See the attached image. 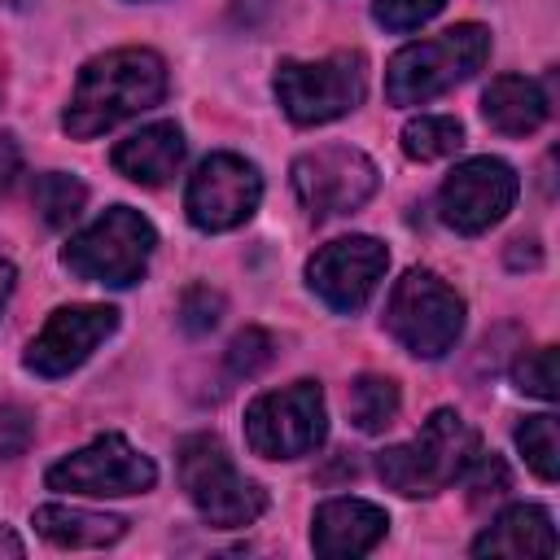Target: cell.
Here are the masks:
<instances>
[{
    "label": "cell",
    "instance_id": "1",
    "mask_svg": "<svg viewBox=\"0 0 560 560\" xmlns=\"http://www.w3.org/2000/svg\"><path fill=\"white\" fill-rule=\"evenodd\" d=\"M162 96H166V61L153 48H114L79 70L61 127L74 140H92L118 127L122 118L158 105Z\"/></svg>",
    "mask_w": 560,
    "mask_h": 560
},
{
    "label": "cell",
    "instance_id": "2",
    "mask_svg": "<svg viewBox=\"0 0 560 560\" xmlns=\"http://www.w3.org/2000/svg\"><path fill=\"white\" fill-rule=\"evenodd\" d=\"M477 451H481L477 429L459 411L438 407L411 442L385 446L376 455V472H381V481L389 490H398L407 499L438 494V490H446L451 481L464 477V468L477 459Z\"/></svg>",
    "mask_w": 560,
    "mask_h": 560
},
{
    "label": "cell",
    "instance_id": "3",
    "mask_svg": "<svg viewBox=\"0 0 560 560\" xmlns=\"http://www.w3.org/2000/svg\"><path fill=\"white\" fill-rule=\"evenodd\" d=\"M490 57V31L477 22H459L442 35L416 39L398 48L385 66V96L389 105H424L446 88L477 74Z\"/></svg>",
    "mask_w": 560,
    "mask_h": 560
},
{
    "label": "cell",
    "instance_id": "4",
    "mask_svg": "<svg viewBox=\"0 0 560 560\" xmlns=\"http://www.w3.org/2000/svg\"><path fill=\"white\" fill-rule=\"evenodd\" d=\"M179 486L214 529H241L267 512V490L232 464L214 433H192L179 442Z\"/></svg>",
    "mask_w": 560,
    "mask_h": 560
},
{
    "label": "cell",
    "instance_id": "5",
    "mask_svg": "<svg viewBox=\"0 0 560 560\" xmlns=\"http://www.w3.org/2000/svg\"><path fill=\"white\" fill-rule=\"evenodd\" d=\"M153 245H158V232H153V223L140 210L109 206L79 236H70V245L61 249V262L79 280L127 289V284H136L144 276Z\"/></svg>",
    "mask_w": 560,
    "mask_h": 560
},
{
    "label": "cell",
    "instance_id": "6",
    "mask_svg": "<svg viewBox=\"0 0 560 560\" xmlns=\"http://www.w3.org/2000/svg\"><path fill=\"white\" fill-rule=\"evenodd\" d=\"M389 337L416 359H442L464 332V298L433 271L411 267L385 302Z\"/></svg>",
    "mask_w": 560,
    "mask_h": 560
},
{
    "label": "cell",
    "instance_id": "7",
    "mask_svg": "<svg viewBox=\"0 0 560 560\" xmlns=\"http://www.w3.org/2000/svg\"><path fill=\"white\" fill-rule=\"evenodd\" d=\"M368 92L363 52H332L319 61H280L276 66V101L298 127H319L350 114Z\"/></svg>",
    "mask_w": 560,
    "mask_h": 560
},
{
    "label": "cell",
    "instance_id": "8",
    "mask_svg": "<svg viewBox=\"0 0 560 560\" xmlns=\"http://www.w3.org/2000/svg\"><path fill=\"white\" fill-rule=\"evenodd\" d=\"M328 433V407L319 381H293L284 389L258 394L245 407V442L262 459L311 455Z\"/></svg>",
    "mask_w": 560,
    "mask_h": 560
},
{
    "label": "cell",
    "instance_id": "9",
    "mask_svg": "<svg viewBox=\"0 0 560 560\" xmlns=\"http://www.w3.org/2000/svg\"><path fill=\"white\" fill-rule=\"evenodd\" d=\"M289 179H293V192L311 219H341V214H354L376 192L381 171L363 149L324 144V149L302 153L293 162Z\"/></svg>",
    "mask_w": 560,
    "mask_h": 560
},
{
    "label": "cell",
    "instance_id": "10",
    "mask_svg": "<svg viewBox=\"0 0 560 560\" xmlns=\"http://www.w3.org/2000/svg\"><path fill=\"white\" fill-rule=\"evenodd\" d=\"M48 490L92 494V499H118V494H144L158 481V468L149 455H140L122 433H101L83 451L57 459L44 472Z\"/></svg>",
    "mask_w": 560,
    "mask_h": 560
},
{
    "label": "cell",
    "instance_id": "11",
    "mask_svg": "<svg viewBox=\"0 0 560 560\" xmlns=\"http://www.w3.org/2000/svg\"><path fill=\"white\" fill-rule=\"evenodd\" d=\"M262 201V175L241 153H210L184 188L188 223L201 232H232L241 228Z\"/></svg>",
    "mask_w": 560,
    "mask_h": 560
},
{
    "label": "cell",
    "instance_id": "12",
    "mask_svg": "<svg viewBox=\"0 0 560 560\" xmlns=\"http://www.w3.org/2000/svg\"><path fill=\"white\" fill-rule=\"evenodd\" d=\"M516 192H521V179L503 158H468L442 179L438 210L446 228L477 236L516 206Z\"/></svg>",
    "mask_w": 560,
    "mask_h": 560
},
{
    "label": "cell",
    "instance_id": "13",
    "mask_svg": "<svg viewBox=\"0 0 560 560\" xmlns=\"http://www.w3.org/2000/svg\"><path fill=\"white\" fill-rule=\"evenodd\" d=\"M385 267H389V249L376 236H341L311 254L306 284L332 311H359L376 293Z\"/></svg>",
    "mask_w": 560,
    "mask_h": 560
},
{
    "label": "cell",
    "instance_id": "14",
    "mask_svg": "<svg viewBox=\"0 0 560 560\" xmlns=\"http://www.w3.org/2000/svg\"><path fill=\"white\" fill-rule=\"evenodd\" d=\"M118 328V311L114 306H57L48 315V324L39 328V337L26 346L22 363L35 376H66L79 363H88V354Z\"/></svg>",
    "mask_w": 560,
    "mask_h": 560
},
{
    "label": "cell",
    "instance_id": "15",
    "mask_svg": "<svg viewBox=\"0 0 560 560\" xmlns=\"http://www.w3.org/2000/svg\"><path fill=\"white\" fill-rule=\"evenodd\" d=\"M389 529L385 508L368 503V499H328L315 508L311 521V547L324 560H350V556H368Z\"/></svg>",
    "mask_w": 560,
    "mask_h": 560
},
{
    "label": "cell",
    "instance_id": "16",
    "mask_svg": "<svg viewBox=\"0 0 560 560\" xmlns=\"http://www.w3.org/2000/svg\"><path fill=\"white\" fill-rule=\"evenodd\" d=\"M114 171L127 175L131 184H144V188H158L166 184L179 162H184V131L175 122H149L140 131H131L127 140L114 144L109 153Z\"/></svg>",
    "mask_w": 560,
    "mask_h": 560
},
{
    "label": "cell",
    "instance_id": "17",
    "mask_svg": "<svg viewBox=\"0 0 560 560\" xmlns=\"http://www.w3.org/2000/svg\"><path fill=\"white\" fill-rule=\"evenodd\" d=\"M472 556H556V525L547 508L512 503L472 538Z\"/></svg>",
    "mask_w": 560,
    "mask_h": 560
},
{
    "label": "cell",
    "instance_id": "18",
    "mask_svg": "<svg viewBox=\"0 0 560 560\" xmlns=\"http://www.w3.org/2000/svg\"><path fill=\"white\" fill-rule=\"evenodd\" d=\"M547 109H551L547 105V92L534 79H525V74H499V79H490V88L481 96L486 122L494 131H503V136H529V131H538L547 122Z\"/></svg>",
    "mask_w": 560,
    "mask_h": 560
},
{
    "label": "cell",
    "instance_id": "19",
    "mask_svg": "<svg viewBox=\"0 0 560 560\" xmlns=\"http://www.w3.org/2000/svg\"><path fill=\"white\" fill-rule=\"evenodd\" d=\"M31 521H35V529L52 547H109L127 529L122 516H105V512H88V508H66V503H44V508H35Z\"/></svg>",
    "mask_w": 560,
    "mask_h": 560
},
{
    "label": "cell",
    "instance_id": "20",
    "mask_svg": "<svg viewBox=\"0 0 560 560\" xmlns=\"http://www.w3.org/2000/svg\"><path fill=\"white\" fill-rule=\"evenodd\" d=\"M398 402H402L398 385L389 376H376V372L354 376L350 389H346V411H350L354 429H363V433H381L385 424H394Z\"/></svg>",
    "mask_w": 560,
    "mask_h": 560
},
{
    "label": "cell",
    "instance_id": "21",
    "mask_svg": "<svg viewBox=\"0 0 560 560\" xmlns=\"http://www.w3.org/2000/svg\"><path fill=\"white\" fill-rule=\"evenodd\" d=\"M464 144V127L451 114H420L402 127V153L416 162H438L451 158Z\"/></svg>",
    "mask_w": 560,
    "mask_h": 560
},
{
    "label": "cell",
    "instance_id": "22",
    "mask_svg": "<svg viewBox=\"0 0 560 560\" xmlns=\"http://www.w3.org/2000/svg\"><path fill=\"white\" fill-rule=\"evenodd\" d=\"M83 201H88L83 179L66 175V171H48V175L35 179V210L48 228H66L70 219H79Z\"/></svg>",
    "mask_w": 560,
    "mask_h": 560
},
{
    "label": "cell",
    "instance_id": "23",
    "mask_svg": "<svg viewBox=\"0 0 560 560\" xmlns=\"http://www.w3.org/2000/svg\"><path fill=\"white\" fill-rule=\"evenodd\" d=\"M516 446L525 455V464L542 477V481H556L560 472V442H556V416H529L521 429H516Z\"/></svg>",
    "mask_w": 560,
    "mask_h": 560
},
{
    "label": "cell",
    "instance_id": "24",
    "mask_svg": "<svg viewBox=\"0 0 560 560\" xmlns=\"http://www.w3.org/2000/svg\"><path fill=\"white\" fill-rule=\"evenodd\" d=\"M512 381H516L521 394L551 402L556 398V346H538V350L521 354L516 368H512Z\"/></svg>",
    "mask_w": 560,
    "mask_h": 560
},
{
    "label": "cell",
    "instance_id": "25",
    "mask_svg": "<svg viewBox=\"0 0 560 560\" xmlns=\"http://www.w3.org/2000/svg\"><path fill=\"white\" fill-rule=\"evenodd\" d=\"M271 359H276V341H271V332H262V328H245V332H236L232 346H228V372H232V376H258Z\"/></svg>",
    "mask_w": 560,
    "mask_h": 560
},
{
    "label": "cell",
    "instance_id": "26",
    "mask_svg": "<svg viewBox=\"0 0 560 560\" xmlns=\"http://www.w3.org/2000/svg\"><path fill=\"white\" fill-rule=\"evenodd\" d=\"M219 315H223V293H214L210 284L184 289V298H179V328L184 332L201 337V332H210L219 324Z\"/></svg>",
    "mask_w": 560,
    "mask_h": 560
},
{
    "label": "cell",
    "instance_id": "27",
    "mask_svg": "<svg viewBox=\"0 0 560 560\" xmlns=\"http://www.w3.org/2000/svg\"><path fill=\"white\" fill-rule=\"evenodd\" d=\"M446 0H372V18L385 31H416L442 13Z\"/></svg>",
    "mask_w": 560,
    "mask_h": 560
},
{
    "label": "cell",
    "instance_id": "28",
    "mask_svg": "<svg viewBox=\"0 0 560 560\" xmlns=\"http://www.w3.org/2000/svg\"><path fill=\"white\" fill-rule=\"evenodd\" d=\"M464 481H468L472 503H481V499H494V494H503V490H508V468H503V459H499V455L477 451V459L464 468Z\"/></svg>",
    "mask_w": 560,
    "mask_h": 560
},
{
    "label": "cell",
    "instance_id": "29",
    "mask_svg": "<svg viewBox=\"0 0 560 560\" xmlns=\"http://www.w3.org/2000/svg\"><path fill=\"white\" fill-rule=\"evenodd\" d=\"M31 438H35V416L18 402H0V459L22 455Z\"/></svg>",
    "mask_w": 560,
    "mask_h": 560
},
{
    "label": "cell",
    "instance_id": "30",
    "mask_svg": "<svg viewBox=\"0 0 560 560\" xmlns=\"http://www.w3.org/2000/svg\"><path fill=\"white\" fill-rule=\"evenodd\" d=\"M18 171H22V149H18L13 131H0V192L13 184Z\"/></svg>",
    "mask_w": 560,
    "mask_h": 560
},
{
    "label": "cell",
    "instance_id": "31",
    "mask_svg": "<svg viewBox=\"0 0 560 560\" xmlns=\"http://www.w3.org/2000/svg\"><path fill=\"white\" fill-rule=\"evenodd\" d=\"M13 280H18L13 262H9V258H0V306H4V302H9V293H13Z\"/></svg>",
    "mask_w": 560,
    "mask_h": 560
},
{
    "label": "cell",
    "instance_id": "32",
    "mask_svg": "<svg viewBox=\"0 0 560 560\" xmlns=\"http://www.w3.org/2000/svg\"><path fill=\"white\" fill-rule=\"evenodd\" d=\"M0 551H9V556H22V542H18L9 529H0Z\"/></svg>",
    "mask_w": 560,
    "mask_h": 560
}]
</instances>
